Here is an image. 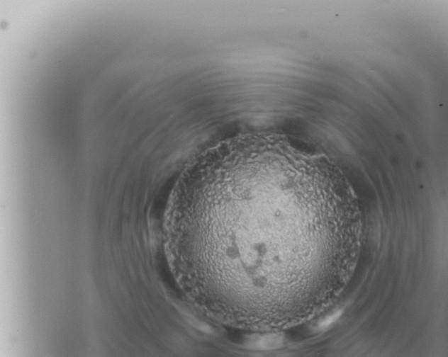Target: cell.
I'll return each instance as SVG.
<instances>
[{"instance_id": "cell-1", "label": "cell", "mask_w": 448, "mask_h": 357, "mask_svg": "<svg viewBox=\"0 0 448 357\" xmlns=\"http://www.w3.org/2000/svg\"><path fill=\"white\" fill-rule=\"evenodd\" d=\"M205 166L190 196L203 251L236 282L264 327L284 324V306L299 251V204L320 178L299 166L286 145L260 141ZM301 236V235H299Z\"/></svg>"}, {"instance_id": "cell-2", "label": "cell", "mask_w": 448, "mask_h": 357, "mask_svg": "<svg viewBox=\"0 0 448 357\" xmlns=\"http://www.w3.org/2000/svg\"><path fill=\"white\" fill-rule=\"evenodd\" d=\"M341 313H342V311H337L335 312L334 314L330 315L327 318H325L324 320H323L319 324L320 328L327 327L329 325H330L332 322H334L335 320L338 319V317L341 315Z\"/></svg>"}]
</instances>
